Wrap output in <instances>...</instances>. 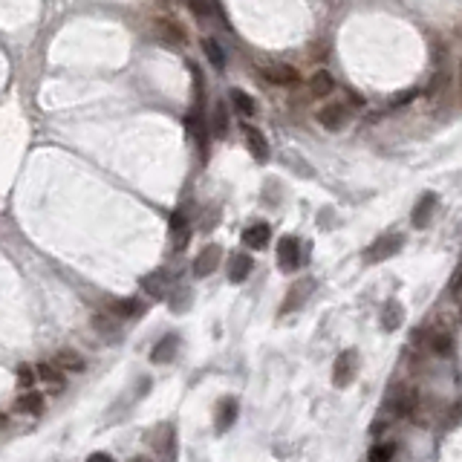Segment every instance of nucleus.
Returning <instances> with one entry per match:
<instances>
[{
  "label": "nucleus",
  "mask_w": 462,
  "mask_h": 462,
  "mask_svg": "<svg viewBox=\"0 0 462 462\" xmlns=\"http://www.w3.org/2000/svg\"><path fill=\"white\" fill-rule=\"evenodd\" d=\"M260 75L269 81V84H277V87H292V84L301 81V72L289 64H263L260 67Z\"/></svg>",
  "instance_id": "f257e3e1"
},
{
  "label": "nucleus",
  "mask_w": 462,
  "mask_h": 462,
  "mask_svg": "<svg viewBox=\"0 0 462 462\" xmlns=\"http://www.w3.org/2000/svg\"><path fill=\"white\" fill-rule=\"evenodd\" d=\"M277 266L283 272H295L301 266V243L295 237H280V243H277Z\"/></svg>",
  "instance_id": "f03ea898"
},
{
  "label": "nucleus",
  "mask_w": 462,
  "mask_h": 462,
  "mask_svg": "<svg viewBox=\"0 0 462 462\" xmlns=\"http://www.w3.org/2000/svg\"><path fill=\"white\" fill-rule=\"evenodd\" d=\"M153 35L162 40V44H171V47H182L185 40H188L185 29H182L177 21H167V18L153 21Z\"/></svg>",
  "instance_id": "7ed1b4c3"
},
{
  "label": "nucleus",
  "mask_w": 462,
  "mask_h": 462,
  "mask_svg": "<svg viewBox=\"0 0 462 462\" xmlns=\"http://www.w3.org/2000/svg\"><path fill=\"white\" fill-rule=\"evenodd\" d=\"M220 258H223V248L217 246V243H211V246H205L199 255H197V260H194V275L197 277H208V275H214L217 272V266H220Z\"/></svg>",
  "instance_id": "20e7f679"
},
{
  "label": "nucleus",
  "mask_w": 462,
  "mask_h": 462,
  "mask_svg": "<svg viewBox=\"0 0 462 462\" xmlns=\"http://www.w3.org/2000/svg\"><path fill=\"white\" fill-rule=\"evenodd\" d=\"M356 353L353 350H347V353H341L339 358H335V367H332V385L335 387H347L353 379H356Z\"/></svg>",
  "instance_id": "39448f33"
},
{
  "label": "nucleus",
  "mask_w": 462,
  "mask_h": 462,
  "mask_svg": "<svg viewBox=\"0 0 462 462\" xmlns=\"http://www.w3.org/2000/svg\"><path fill=\"white\" fill-rule=\"evenodd\" d=\"M347 107L344 104H326V107H321L318 110V121H321V128H326V131H332V133H339V131H344V124H347Z\"/></svg>",
  "instance_id": "423d86ee"
},
{
  "label": "nucleus",
  "mask_w": 462,
  "mask_h": 462,
  "mask_svg": "<svg viewBox=\"0 0 462 462\" xmlns=\"http://www.w3.org/2000/svg\"><path fill=\"white\" fill-rule=\"evenodd\" d=\"M243 136H246V148H248V153L255 156L258 162H266V159H269V142H266V136H263L258 128L246 124V128H243Z\"/></svg>",
  "instance_id": "0eeeda50"
},
{
  "label": "nucleus",
  "mask_w": 462,
  "mask_h": 462,
  "mask_svg": "<svg viewBox=\"0 0 462 462\" xmlns=\"http://www.w3.org/2000/svg\"><path fill=\"white\" fill-rule=\"evenodd\" d=\"M399 246H402V237H399V234H387V237H382L379 243H373V246L367 248V260H385V258L393 255Z\"/></svg>",
  "instance_id": "6e6552de"
},
{
  "label": "nucleus",
  "mask_w": 462,
  "mask_h": 462,
  "mask_svg": "<svg viewBox=\"0 0 462 462\" xmlns=\"http://www.w3.org/2000/svg\"><path fill=\"white\" fill-rule=\"evenodd\" d=\"M269 237H272V229L266 223H255L243 231V243L248 248H266L269 246Z\"/></svg>",
  "instance_id": "1a4fd4ad"
},
{
  "label": "nucleus",
  "mask_w": 462,
  "mask_h": 462,
  "mask_svg": "<svg viewBox=\"0 0 462 462\" xmlns=\"http://www.w3.org/2000/svg\"><path fill=\"white\" fill-rule=\"evenodd\" d=\"M55 364L61 367V373H81L84 367H87V361H84V356H81V353H75V350H70V347H64V350H58V353H55Z\"/></svg>",
  "instance_id": "9d476101"
},
{
  "label": "nucleus",
  "mask_w": 462,
  "mask_h": 462,
  "mask_svg": "<svg viewBox=\"0 0 462 462\" xmlns=\"http://www.w3.org/2000/svg\"><path fill=\"white\" fill-rule=\"evenodd\" d=\"M177 347H180V341H177V335H165V339L153 347V353H150V361L153 364H167V361H174V356H177Z\"/></svg>",
  "instance_id": "9b49d317"
},
{
  "label": "nucleus",
  "mask_w": 462,
  "mask_h": 462,
  "mask_svg": "<svg viewBox=\"0 0 462 462\" xmlns=\"http://www.w3.org/2000/svg\"><path fill=\"white\" fill-rule=\"evenodd\" d=\"M142 286H145V292L148 295H153V298H165L167 295V286H171V280H167V272H150V275H145L142 277Z\"/></svg>",
  "instance_id": "f8f14e48"
},
{
  "label": "nucleus",
  "mask_w": 462,
  "mask_h": 462,
  "mask_svg": "<svg viewBox=\"0 0 462 462\" xmlns=\"http://www.w3.org/2000/svg\"><path fill=\"white\" fill-rule=\"evenodd\" d=\"M15 410L18 413H26V416H40V413H44V396L29 390V393H23V396L15 399Z\"/></svg>",
  "instance_id": "ddd939ff"
},
{
  "label": "nucleus",
  "mask_w": 462,
  "mask_h": 462,
  "mask_svg": "<svg viewBox=\"0 0 462 462\" xmlns=\"http://www.w3.org/2000/svg\"><path fill=\"white\" fill-rule=\"evenodd\" d=\"M434 208H436V197L434 194H425L422 199L416 202V208H413V226L425 229L431 223V217H434Z\"/></svg>",
  "instance_id": "4468645a"
},
{
  "label": "nucleus",
  "mask_w": 462,
  "mask_h": 462,
  "mask_svg": "<svg viewBox=\"0 0 462 462\" xmlns=\"http://www.w3.org/2000/svg\"><path fill=\"white\" fill-rule=\"evenodd\" d=\"M251 269H255V260H251L248 255H234L231 258V266H229V280L231 283H243Z\"/></svg>",
  "instance_id": "2eb2a0df"
},
{
  "label": "nucleus",
  "mask_w": 462,
  "mask_h": 462,
  "mask_svg": "<svg viewBox=\"0 0 462 462\" xmlns=\"http://www.w3.org/2000/svg\"><path fill=\"white\" fill-rule=\"evenodd\" d=\"M35 379H40L44 385H53V387H61V385H64L61 367H58V364H50V361H40V364L35 367Z\"/></svg>",
  "instance_id": "dca6fc26"
},
{
  "label": "nucleus",
  "mask_w": 462,
  "mask_h": 462,
  "mask_svg": "<svg viewBox=\"0 0 462 462\" xmlns=\"http://www.w3.org/2000/svg\"><path fill=\"white\" fill-rule=\"evenodd\" d=\"M332 87H335V81H332V75H329L326 70H318V72L309 78V93H312V96H318V99L329 96V93H332Z\"/></svg>",
  "instance_id": "f3484780"
},
{
  "label": "nucleus",
  "mask_w": 462,
  "mask_h": 462,
  "mask_svg": "<svg viewBox=\"0 0 462 462\" xmlns=\"http://www.w3.org/2000/svg\"><path fill=\"white\" fill-rule=\"evenodd\" d=\"M234 419H237V402L234 399H226L220 405V413H217V434H226L234 425Z\"/></svg>",
  "instance_id": "a211bd4d"
},
{
  "label": "nucleus",
  "mask_w": 462,
  "mask_h": 462,
  "mask_svg": "<svg viewBox=\"0 0 462 462\" xmlns=\"http://www.w3.org/2000/svg\"><path fill=\"white\" fill-rule=\"evenodd\" d=\"M113 312H116V315H121V318H136V315H142V312H145V304H142V301H136V298H121V301H116V304H113Z\"/></svg>",
  "instance_id": "6ab92c4d"
},
{
  "label": "nucleus",
  "mask_w": 462,
  "mask_h": 462,
  "mask_svg": "<svg viewBox=\"0 0 462 462\" xmlns=\"http://www.w3.org/2000/svg\"><path fill=\"white\" fill-rule=\"evenodd\" d=\"M229 96H231V101H234V107H237V110H240L243 116H255V113H258V104H255V99H251V96H248L246 90H240V87H234V90H231Z\"/></svg>",
  "instance_id": "aec40b11"
},
{
  "label": "nucleus",
  "mask_w": 462,
  "mask_h": 462,
  "mask_svg": "<svg viewBox=\"0 0 462 462\" xmlns=\"http://www.w3.org/2000/svg\"><path fill=\"white\" fill-rule=\"evenodd\" d=\"M202 50H205V58L211 61L214 70H223L226 67V55H223V50H220V44H217L214 38H205L202 40Z\"/></svg>",
  "instance_id": "412c9836"
},
{
  "label": "nucleus",
  "mask_w": 462,
  "mask_h": 462,
  "mask_svg": "<svg viewBox=\"0 0 462 462\" xmlns=\"http://www.w3.org/2000/svg\"><path fill=\"white\" fill-rule=\"evenodd\" d=\"M211 131H214L217 139H223V136L229 133V110H226L223 101L214 104V121H211Z\"/></svg>",
  "instance_id": "4be33fe9"
},
{
  "label": "nucleus",
  "mask_w": 462,
  "mask_h": 462,
  "mask_svg": "<svg viewBox=\"0 0 462 462\" xmlns=\"http://www.w3.org/2000/svg\"><path fill=\"white\" fill-rule=\"evenodd\" d=\"M402 318H405V312H402V307L396 304V301H387V307H385V312H382V324H385V329H396L399 324H402Z\"/></svg>",
  "instance_id": "5701e85b"
},
{
  "label": "nucleus",
  "mask_w": 462,
  "mask_h": 462,
  "mask_svg": "<svg viewBox=\"0 0 462 462\" xmlns=\"http://www.w3.org/2000/svg\"><path fill=\"white\" fill-rule=\"evenodd\" d=\"M431 347H434V353H439V356H448V353H451V347H453V339H451L448 332H439V335H434Z\"/></svg>",
  "instance_id": "b1692460"
},
{
  "label": "nucleus",
  "mask_w": 462,
  "mask_h": 462,
  "mask_svg": "<svg viewBox=\"0 0 462 462\" xmlns=\"http://www.w3.org/2000/svg\"><path fill=\"white\" fill-rule=\"evenodd\" d=\"M390 456H393V445H375V448H370V453H367L370 462H387Z\"/></svg>",
  "instance_id": "393cba45"
},
{
  "label": "nucleus",
  "mask_w": 462,
  "mask_h": 462,
  "mask_svg": "<svg viewBox=\"0 0 462 462\" xmlns=\"http://www.w3.org/2000/svg\"><path fill=\"white\" fill-rule=\"evenodd\" d=\"M15 375H18V385L32 387V382H35V367H29V364H18Z\"/></svg>",
  "instance_id": "a878e982"
},
{
  "label": "nucleus",
  "mask_w": 462,
  "mask_h": 462,
  "mask_svg": "<svg viewBox=\"0 0 462 462\" xmlns=\"http://www.w3.org/2000/svg\"><path fill=\"white\" fill-rule=\"evenodd\" d=\"M96 326H99V332H101V335H113V339L119 335V329H113L116 324H113V321H107V318H96Z\"/></svg>",
  "instance_id": "bb28decb"
},
{
  "label": "nucleus",
  "mask_w": 462,
  "mask_h": 462,
  "mask_svg": "<svg viewBox=\"0 0 462 462\" xmlns=\"http://www.w3.org/2000/svg\"><path fill=\"white\" fill-rule=\"evenodd\" d=\"M185 226V211H177L174 217H171V229L177 231V229H182Z\"/></svg>",
  "instance_id": "cd10ccee"
},
{
  "label": "nucleus",
  "mask_w": 462,
  "mask_h": 462,
  "mask_svg": "<svg viewBox=\"0 0 462 462\" xmlns=\"http://www.w3.org/2000/svg\"><path fill=\"white\" fill-rule=\"evenodd\" d=\"M413 96H416V90H407V93H402V96L396 99V104H405V101H410Z\"/></svg>",
  "instance_id": "c85d7f7f"
},
{
  "label": "nucleus",
  "mask_w": 462,
  "mask_h": 462,
  "mask_svg": "<svg viewBox=\"0 0 462 462\" xmlns=\"http://www.w3.org/2000/svg\"><path fill=\"white\" fill-rule=\"evenodd\" d=\"M90 459H99V462H113V456H110V453H93Z\"/></svg>",
  "instance_id": "c756f323"
},
{
  "label": "nucleus",
  "mask_w": 462,
  "mask_h": 462,
  "mask_svg": "<svg viewBox=\"0 0 462 462\" xmlns=\"http://www.w3.org/2000/svg\"><path fill=\"white\" fill-rule=\"evenodd\" d=\"M4 428H6V416H4V413H0V431H4Z\"/></svg>",
  "instance_id": "7c9ffc66"
}]
</instances>
